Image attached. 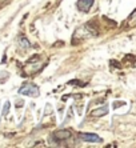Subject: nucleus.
Segmentation results:
<instances>
[{
	"instance_id": "obj_6",
	"label": "nucleus",
	"mask_w": 136,
	"mask_h": 148,
	"mask_svg": "<svg viewBox=\"0 0 136 148\" xmlns=\"http://www.w3.org/2000/svg\"><path fill=\"white\" fill-rule=\"evenodd\" d=\"M20 47H23V48H28V47H31V44H30V41L27 40V39L24 38H21L20 39Z\"/></svg>"
},
{
	"instance_id": "obj_2",
	"label": "nucleus",
	"mask_w": 136,
	"mask_h": 148,
	"mask_svg": "<svg viewBox=\"0 0 136 148\" xmlns=\"http://www.w3.org/2000/svg\"><path fill=\"white\" fill-rule=\"evenodd\" d=\"M79 138L84 141H88V143H100L102 141V139L95 134H79Z\"/></svg>"
},
{
	"instance_id": "obj_5",
	"label": "nucleus",
	"mask_w": 136,
	"mask_h": 148,
	"mask_svg": "<svg viewBox=\"0 0 136 148\" xmlns=\"http://www.w3.org/2000/svg\"><path fill=\"white\" fill-rule=\"evenodd\" d=\"M56 136L59 139H67L71 136V134H69V131H58L56 132Z\"/></svg>"
},
{
	"instance_id": "obj_8",
	"label": "nucleus",
	"mask_w": 136,
	"mask_h": 148,
	"mask_svg": "<svg viewBox=\"0 0 136 148\" xmlns=\"http://www.w3.org/2000/svg\"><path fill=\"white\" fill-rule=\"evenodd\" d=\"M8 108H10V103L7 101V103L4 104V110H3V115H4V116L8 114Z\"/></svg>"
},
{
	"instance_id": "obj_4",
	"label": "nucleus",
	"mask_w": 136,
	"mask_h": 148,
	"mask_svg": "<svg viewBox=\"0 0 136 148\" xmlns=\"http://www.w3.org/2000/svg\"><path fill=\"white\" fill-rule=\"evenodd\" d=\"M107 114H108V108H107V107L99 108V110H96V111H93V112H92V115H93V116H103V115H107Z\"/></svg>"
},
{
	"instance_id": "obj_3",
	"label": "nucleus",
	"mask_w": 136,
	"mask_h": 148,
	"mask_svg": "<svg viewBox=\"0 0 136 148\" xmlns=\"http://www.w3.org/2000/svg\"><path fill=\"white\" fill-rule=\"evenodd\" d=\"M92 4H93V0H79L78 1V7L80 11H84V12H88L91 10Z\"/></svg>"
},
{
	"instance_id": "obj_9",
	"label": "nucleus",
	"mask_w": 136,
	"mask_h": 148,
	"mask_svg": "<svg viewBox=\"0 0 136 148\" xmlns=\"http://www.w3.org/2000/svg\"><path fill=\"white\" fill-rule=\"evenodd\" d=\"M0 1H5V0H0Z\"/></svg>"
},
{
	"instance_id": "obj_1",
	"label": "nucleus",
	"mask_w": 136,
	"mask_h": 148,
	"mask_svg": "<svg viewBox=\"0 0 136 148\" xmlns=\"http://www.w3.org/2000/svg\"><path fill=\"white\" fill-rule=\"evenodd\" d=\"M19 93L21 95H27V96L31 97H36L39 96V88L35 84H25L19 90Z\"/></svg>"
},
{
	"instance_id": "obj_7",
	"label": "nucleus",
	"mask_w": 136,
	"mask_h": 148,
	"mask_svg": "<svg viewBox=\"0 0 136 148\" xmlns=\"http://www.w3.org/2000/svg\"><path fill=\"white\" fill-rule=\"evenodd\" d=\"M128 24L129 25H136V11L133 12L132 15H131V17H129V20H128Z\"/></svg>"
}]
</instances>
